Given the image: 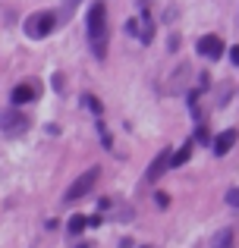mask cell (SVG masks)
I'll return each instance as SVG.
<instances>
[{
    "instance_id": "9a60e30c",
    "label": "cell",
    "mask_w": 239,
    "mask_h": 248,
    "mask_svg": "<svg viewBox=\"0 0 239 248\" xmlns=\"http://www.w3.org/2000/svg\"><path fill=\"white\" fill-rule=\"evenodd\" d=\"M98 132H101V141H104V148H113V139H111V132H107V126L98 120Z\"/></svg>"
},
{
    "instance_id": "ac0fdd59",
    "label": "cell",
    "mask_w": 239,
    "mask_h": 248,
    "mask_svg": "<svg viewBox=\"0 0 239 248\" xmlns=\"http://www.w3.org/2000/svg\"><path fill=\"white\" fill-rule=\"evenodd\" d=\"M227 201H230V204H239V192H236V188H230V192H227Z\"/></svg>"
},
{
    "instance_id": "d6986e66",
    "label": "cell",
    "mask_w": 239,
    "mask_h": 248,
    "mask_svg": "<svg viewBox=\"0 0 239 248\" xmlns=\"http://www.w3.org/2000/svg\"><path fill=\"white\" fill-rule=\"evenodd\" d=\"M85 223H88V226H101V223H104V220H101V214H95V217H88Z\"/></svg>"
},
{
    "instance_id": "4fadbf2b",
    "label": "cell",
    "mask_w": 239,
    "mask_h": 248,
    "mask_svg": "<svg viewBox=\"0 0 239 248\" xmlns=\"http://www.w3.org/2000/svg\"><path fill=\"white\" fill-rule=\"evenodd\" d=\"M85 220H88L85 214H76V217H69V223H66V232H69V236H79V232H82V230L88 226Z\"/></svg>"
},
{
    "instance_id": "7c38bea8",
    "label": "cell",
    "mask_w": 239,
    "mask_h": 248,
    "mask_svg": "<svg viewBox=\"0 0 239 248\" xmlns=\"http://www.w3.org/2000/svg\"><path fill=\"white\" fill-rule=\"evenodd\" d=\"M233 230H230V226H227V230H221V232H217V236H214V242H211V248H233Z\"/></svg>"
},
{
    "instance_id": "6da1fadb",
    "label": "cell",
    "mask_w": 239,
    "mask_h": 248,
    "mask_svg": "<svg viewBox=\"0 0 239 248\" xmlns=\"http://www.w3.org/2000/svg\"><path fill=\"white\" fill-rule=\"evenodd\" d=\"M88 44H92V54L98 60L107 57V6L104 3H95L88 10Z\"/></svg>"
},
{
    "instance_id": "9c48e42d",
    "label": "cell",
    "mask_w": 239,
    "mask_h": 248,
    "mask_svg": "<svg viewBox=\"0 0 239 248\" xmlns=\"http://www.w3.org/2000/svg\"><path fill=\"white\" fill-rule=\"evenodd\" d=\"M167 167H170V151L164 148V151H160L158 157H154V164L148 167V173H145V182H158L160 176L167 173Z\"/></svg>"
},
{
    "instance_id": "e0dca14e",
    "label": "cell",
    "mask_w": 239,
    "mask_h": 248,
    "mask_svg": "<svg viewBox=\"0 0 239 248\" xmlns=\"http://www.w3.org/2000/svg\"><path fill=\"white\" fill-rule=\"evenodd\" d=\"M154 204H158V207H167V204H170L167 192H154Z\"/></svg>"
},
{
    "instance_id": "5b68a950",
    "label": "cell",
    "mask_w": 239,
    "mask_h": 248,
    "mask_svg": "<svg viewBox=\"0 0 239 248\" xmlns=\"http://www.w3.org/2000/svg\"><path fill=\"white\" fill-rule=\"evenodd\" d=\"M189 79H192V66L183 63V66H176V73L164 82V91L167 94H186V91H189Z\"/></svg>"
},
{
    "instance_id": "277c9868",
    "label": "cell",
    "mask_w": 239,
    "mask_h": 248,
    "mask_svg": "<svg viewBox=\"0 0 239 248\" xmlns=\"http://www.w3.org/2000/svg\"><path fill=\"white\" fill-rule=\"evenodd\" d=\"M57 25V16H50V13H35V16L25 19V35L29 38H44L50 35Z\"/></svg>"
},
{
    "instance_id": "8fae6325",
    "label": "cell",
    "mask_w": 239,
    "mask_h": 248,
    "mask_svg": "<svg viewBox=\"0 0 239 248\" xmlns=\"http://www.w3.org/2000/svg\"><path fill=\"white\" fill-rule=\"evenodd\" d=\"M189 157H192V141H186V145L179 148L176 154H170V167H183V164H189Z\"/></svg>"
},
{
    "instance_id": "ffe728a7",
    "label": "cell",
    "mask_w": 239,
    "mask_h": 248,
    "mask_svg": "<svg viewBox=\"0 0 239 248\" xmlns=\"http://www.w3.org/2000/svg\"><path fill=\"white\" fill-rule=\"evenodd\" d=\"M76 248H92V245H85V242H76Z\"/></svg>"
},
{
    "instance_id": "3957f363",
    "label": "cell",
    "mask_w": 239,
    "mask_h": 248,
    "mask_svg": "<svg viewBox=\"0 0 239 248\" xmlns=\"http://www.w3.org/2000/svg\"><path fill=\"white\" fill-rule=\"evenodd\" d=\"M126 29H129V35H135L142 44H151V38H154V19H151V13H148V3L139 6V16H135Z\"/></svg>"
},
{
    "instance_id": "8992f818",
    "label": "cell",
    "mask_w": 239,
    "mask_h": 248,
    "mask_svg": "<svg viewBox=\"0 0 239 248\" xmlns=\"http://www.w3.org/2000/svg\"><path fill=\"white\" fill-rule=\"evenodd\" d=\"M0 129H3V132L19 135V132L29 129V116H22L19 110H6V113H0Z\"/></svg>"
},
{
    "instance_id": "52a82bcc",
    "label": "cell",
    "mask_w": 239,
    "mask_h": 248,
    "mask_svg": "<svg viewBox=\"0 0 239 248\" xmlns=\"http://www.w3.org/2000/svg\"><path fill=\"white\" fill-rule=\"evenodd\" d=\"M198 54H202L205 60H221L223 41L217 35H202V38H198Z\"/></svg>"
},
{
    "instance_id": "5bb4252c",
    "label": "cell",
    "mask_w": 239,
    "mask_h": 248,
    "mask_svg": "<svg viewBox=\"0 0 239 248\" xmlns=\"http://www.w3.org/2000/svg\"><path fill=\"white\" fill-rule=\"evenodd\" d=\"M195 141H202V145H211V135H208V129H205V123H198V129H195Z\"/></svg>"
},
{
    "instance_id": "7a4b0ae2",
    "label": "cell",
    "mask_w": 239,
    "mask_h": 248,
    "mask_svg": "<svg viewBox=\"0 0 239 248\" xmlns=\"http://www.w3.org/2000/svg\"><path fill=\"white\" fill-rule=\"evenodd\" d=\"M98 176H101V170H98V167L85 170V173H82L79 179H76L73 186L66 188V195H63V201H66V204H73V201L85 198V195H88V192H92V188H95V182H98Z\"/></svg>"
},
{
    "instance_id": "2e32d148",
    "label": "cell",
    "mask_w": 239,
    "mask_h": 248,
    "mask_svg": "<svg viewBox=\"0 0 239 248\" xmlns=\"http://www.w3.org/2000/svg\"><path fill=\"white\" fill-rule=\"evenodd\" d=\"M82 104H85V107H88V110H95V113H98V116H101V104H98V101H95V97H92V94H85V97H82Z\"/></svg>"
},
{
    "instance_id": "30bf717a",
    "label": "cell",
    "mask_w": 239,
    "mask_h": 248,
    "mask_svg": "<svg viewBox=\"0 0 239 248\" xmlns=\"http://www.w3.org/2000/svg\"><path fill=\"white\" fill-rule=\"evenodd\" d=\"M35 94H38L35 85H29V82H25V85H16V88H13V94H10V104H13V107L29 104V101H35Z\"/></svg>"
},
{
    "instance_id": "ba28073f",
    "label": "cell",
    "mask_w": 239,
    "mask_h": 248,
    "mask_svg": "<svg viewBox=\"0 0 239 248\" xmlns=\"http://www.w3.org/2000/svg\"><path fill=\"white\" fill-rule=\"evenodd\" d=\"M236 145V129H227V132H221L217 139H211V151H214V157H223V154H230V148Z\"/></svg>"
}]
</instances>
